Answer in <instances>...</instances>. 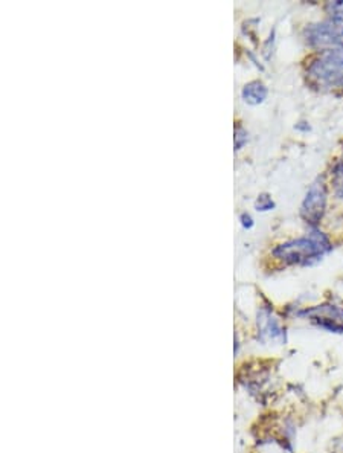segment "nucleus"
Returning <instances> with one entry per match:
<instances>
[{
  "label": "nucleus",
  "mask_w": 343,
  "mask_h": 453,
  "mask_svg": "<svg viewBox=\"0 0 343 453\" xmlns=\"http://www.w3.org/2000/svg\"><path fill=\"white\" fill-rule=\"evenodd\" d=\"M332 250L330 238L319 229H313L309 235L294 238L273 249V257L286 265L309 267L315 265Z\"/></svg>",
  "instance_id": "obj_1"
},
{
  "label": "nucleus",
  "mask_w": 343,
  "mask_h": 453,
  "mask_svg": "<svg viewBox=\"0 0 343 453\" xmlns=\"http://www.w3.org/2000/svg\"><path fill=\"white\" fill-rule=\"evenodd\" d=\"M310 84L328 92H343V50L321 52L307 66Z\"/></svg>",
  "instance_id": "obj_2"
},
{
  "label": "nucleus",
  "mask_w": 343,
  "mask_h": 453,
  "mask_svg": "<svg viewBox=\"0 0 343 453\" xmlns=\"http://www.w3.org/2000/svg\"><path fill=\"white\" fill-rule=\"evenodd\" d=\"M294 316L310 321L313 326L334 334H343V304L324 303L298 310Z\"/></svg>",
  "instance_id": "obj_3"
},
{
  "label": "nucleus",
  "mask_w": 343,
  "mask_h": 453,
  "mask_svg": "<svg viewBox=\"0 0 343 453\" xmlns=\"http://www.w3.org/2000/svg\"><path fill=\"white\" fill-rule=\"evenodd\" d=\"M305 43L313 50L328 52V50H343V25L328 22L310 23L304 29Z\"/></svg>",
  "instance_id": "obj_4"
},
{
  "label": "nucleus",
  "mask_w": 343,
  "mask_h": 453,
  "mask_svg": "<svg viewBox=\"0 0 343 453\" xmlns=\"http://www.w3.org/2000/svg\"><path fill=\"white\" fill-rule=\"evenodd\" d=\"M327 203V183L324 180V177H317L305 193L304 200L301 203V210H299V216L311 229H317V226L321 225L322 219L325 216Z\"/></svg>",
  "instance_id": "obj_5"
},
{
  "label": "nucleus",
  "mask_w": 343,
  "mask_h": 453,
  "mask_svg": "<svg viewBox=\"0 0 343 453\" xmlns=\"http://www.w3.org/2000/svg\"><path fill=\"white\" fill-rule=\"evenodd\" d=\"M256 326H258V337L261 342L278 343V345L287 342V332L281 326L277 316L273 315V309L271 307H261L258 310Z\"/></svg>",
  "instance_id": "obj_6"
},
{
  "label": "nucleus",
  "mask_w": 343,
  "mask_h": 453,
  "mask_svg": "<svg viewBox=\"0 0 343 453\" xmlns=\"http://www.w3.org/2000/svg\"><path fill=\"white\" fill-rule=\"evenodd\" d=\"M267 94H269V90H267L266 84L260 81V80H255V81H250V83L244 86L241 96L248 104L258 105L266 101Z\"/></svg>",
  "instance_id": "obj_7"
},
{
  "label": "nucleus",
  "mask_w": 343,
  "mask_h": 453,
  "mask_svg": "<svg viewBox=\"0 0 343 453\" xmlns=\"http://www.w3.org/2000/svg\"><path fill=\"white\" fill-rule=\"evenodd\" d=\"M332 185L334 196L343 199V159L336 162L332 170Z\"/></svg>",
  "instance_id": "obj_8"
},
{
  "label": "nucleus",
  "mask_w": 343,
  "mask_h": 453,
  "mask_svg": "<svg viewBox=\"0 0 343 453\" xmlns=\"http://www.w3.org/2000/svg\"><path fill=\"white\" fill-rule=\"evenodd\" d=\"M330 20L334 23L343 25V0H336V2H328L325 5Z\"/></svg>",
  "instance_id": "obj_9"
},
{
  "label": "nucleus",
  "mask_w": 343,
  "mask_h": 453,
  "mask_svg": "<svg viewBox=\"0 0 343 453\" xmlns=\"http://www.w3.org/2000/svg\"><path fill=\"white\" fill-rule=\"evenodd\" d=\"M275 200L271 199V194H260L258 199L255 200V210L260 212H267V211L275 210Z\"/></svg>",
  "instance_id": "obj_10"
},
{
  "label": "nucleus",
  "mask_w": 343,
  "mask_h": 453,
  "mask_svg": "<svg viewBox=\"0 0 343 453\" xmlns=\"http://www.w3.org/2000/svg\"><path fill=\"white\" fill-rule=\"evenodd\" d=\"M248 141H249V133L246 132L241 126H237V128H235V138H233L235 151H240V150L243 149L244 145L248 144Z\"/></svg>",
  "instance_id": "obj_11"
},
{
  "label": "nucleus",
  "mask_w": 343,
  "mask_h": 453,
  "mask_svg": "<svg viewBox=\"0 0 343 453\" xmlns=\"http://www.w3.org/2000/svg\"><path fill=\"white\" fill-rule=\"evenodd\" d=\"M328 453H343V434L332 438L328 446Z\"/></svg>",
  "instance_id": "obj_12"
},
{
  "label": "nucleus",
  "mask_w": 343,
  "mask_h": 453,
  "mask_svg": "<svg viewBox=\"0 0 343 453\" xmlns=\"http://www.w3.org/2000/svg\"><path fill=\"white\" fill-rule=\"evenodd\" d=\"M240 221H241V226H243L244 229H252V227H254V219H252V216L248 214V212H243V214L240 216Z\"/></svg>",
  "instance_id": "obj_13"
}]
</instances>
